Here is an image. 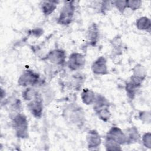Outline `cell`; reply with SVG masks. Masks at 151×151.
I'll list each match as a JSON object with an SVG mask.
<instances>
[{
    "mask_svg": "<svg viewBox=\"0 0 151 151\" xmlns=\"http://www.w3.org/2000/svg\"><path fill=\"white\" fill-rule=\"evenodd\" d=\"M10 119L15 136L21 139H27L29 137V123L27 116L21 112Z\"/></svg>",
    "mask_w": 151,
    "mask_h": 151,
    "instance_id": "obj_2",
    "label": "cell"
},
{
    "mask_svg": "<svg viewBox=\"0 0 151 151\" xmlns=\"http://www.w3.org/2000/svg\"><path fill=\"white\" fill-rule=\"evenodd\" d=\"M104 146L106 150H122L121 145L107 138H105Z\"/></svg>",
    "mask_w": 151,
    "mask_h": 151,
    "instance_id": "obj_23",
    "label": "cell"
},
{
    "mask_svg": "<svg viewBox=\"0 0 151 151\" xmlns=\"http://www.w3.org/2000/svg\"><path fill=\"white\" fill-rule=\"evenodd\" d=\"M86 62V57L83 54L78 52H73L68 56L66 65L70 70L78 71L84 67Z\"/></svg>",
    "mask_w": 151,
    "mask_h": 151,
    "instance_id": "obj_6",
    "label": "cell"
},
{
    "mask_svg": "<svg viewBox=\"0 0 151 151\" xmlns=\"http://www.w3.org/2000/svg\"><path fill=\"white\" fill-rule=\"evenodd\" d=\"M142 84L129 78L126 83L124 89L127 97L130 100H133L136 97L140 88L142 87Z\"/></svg>",
    "mask_w": 151,
    "mask_h": 151,
    "instance_id": "obj_13",
    "label": "cell"
},
{
    "mask_svg": "<svg viewBox=\"0 0 151 151\" xmlns=\"http://www.w3.org/2000/svg\"><path fill=\"white\" fill-rule=\"evenodd\" d=\"M135 25L138 30L146 31L148 33L151 31V21L146 16H142L138 18L136 21Z\"/></svg>",
    "mask_w": 151,
    "mask_h": 151,
    "instance_id": "obj_18",
    "label": "cell"
},
{
    "mask_svg": "<svg viewBox=\"0 0 151 151\" xmlns=\"http://www.w3.org/2000/svg\"><path fill=\"white\" fill-rule=\"evenodd\" d=\"M45 83V80L41 78L40 74L31 69L23 71L18 79V85L24 88L39 87Z\"/></svg>",
    "mask_w": 151,
    "mask_h": 151,
    "instance_id": "obj_3",
    "label": "cell"
},
{
    "mask_svg": "<svg viewBox=\"0 0 151 151\" xmlns=\"http://www.w3.org/2000/svg\"><path fill=\"white\" fill-rule=\"evenodd\" d=\"M91 70L97 76H106L109 74L107 60L104 56L97 58L91 64Z\"/></svg>",
    "mask_w": 151,
    "mask_h": 151,
    "instance_id": "obj_8",
    "label": "cell"
},
{
    "mask_svg": "<svg viewBox=\"0 0 151 151\" xmlns=\"http://www.w3.org/2000/svg\"><path fill=\"white\" fill-rule=\"evenodd\" d=\"M76 9L74 1H64L57 18V24L62 26H68L71 24L74 19Z\"/></svg>",
    "mask_w": 151,
    "mask_h": 151,
    "instance_id": "obj_4",
    "label": "cell"
},
{
    "mask_svg": "<svg viewBox=\"0 0 151 151\" xmlns=\"http://www.w3.org/2000/svg\"><path fill=\"white\" fill-rule=\"evenodd\" d=\"M112 6L111 1H103L100 2L99 6V12L104 15L111 9Z\"/></svg>",
    "mask_w": 151,
    "mask_h": 151,
    "instance_id": "obj_29",
    "label": "cell"
},
{
    "mask_svg": "<svg viewBox=\"0 0 151 151\" xmlns=\"http://www.w3.org/2000/svg\"><path fill=\"white\" fill-rule=\"evenodd\" d=\"M87 147L89 150H96L101 143V137L98 131L95 129L89 130L86 134Z\"/></svg>",
    "mask_w": 151,
    "mask_h": 151,
    "instance_id": "obj_11",
    "label": "cell"
},
{
    "mask_svg": "<svg viewBox=\"0 0 151 151\" xmlns=\"http://www.w3.org/2000/svg\"><path fill=\"white\" fill-rule=\"evenodd\" d=\"M92 105L94 111H96L102 108L110 107V103L104 96L101 94H96L95 100Z\"/></svg>",
    "mask_w": 151,
    "mask_h": 151,
    "instance_id": "obj_20",
    "label": "cell"
},
{
    "mask_svg": "<svg viewBox=\"0 0 151 151\" xmlns=\"http://www.w3.org/2000/svg\"><path fill=\"white\" fill-rule=\"evenodd\" d=\"M140 141L144 147L150 149L151 148V133L150 132H145L141 136Z\"/></svg>",
    "mask_w": 151,
    "mask_h": 151,
    "instance_id": "obj_28",
    "label": "cell"
},
{
    "mask_svg": "<svg viewBox=\"0 0 151 151\" xmlns=\"http://www.w3.org/2000/svg\"><path fill=\"white\" fill-rule=\"evenodd\" d=\"M44 60L52 65L57 67L64 66L67 62L66 52L62 48L51 50L45 56Z\"/></svg>",
    "mask_w": 151,
    "mask_h": 151,
    "instance_id": "obj_5",
    "label": "cell"
},
{
    "mask_svg": "<svg viewBox=\"0 0 151 151\" xmlns=\"http://www.w3.org/2000/svg\"><path fill=\"white\" fill-rule=\"evenodd\" d=\"M96 94L91 89L84 88L81 90L80 97L81 101L86 105H92L95 100Z\"/></svg>",
    "mask_w": 151,
    "mask_h": 151,
    "instance_id": "obj_19",
    "label": "cell"
},
{
    "mask_svg": "<svg viewBox=\"0 0 151 151\" xmlns=\"http://www.w3.org/2000/svg\"><path fill=\"white\" fill-rule=\"evenodd\" d=\"M5 97H6V92L2 88H1V101H3L4 99H6Z\"/></svg>",
    "mask_w": 151,
    "mask_h": 151,
    "instance_id": "obj_31",
    "label": "cell"
},
{
    "mask_svg": "<svg viewBox=\"0 0 151 151\" xmlns=\"http://www.w3.org/2000/svg\"><path fill=\"white\" fill-rule=\"evenodd\" d=\"M97 117L103 122H107L110 120L111 113L110 110V107H104L94 111Z\"/></svg>",
    "mask_w": 151,
    "mask_h": 151,
    "instance_id": "obj_22",
    "label": "cell"
},
{
    "mask_svg": "<svg viewBox=\"0 0 151 151\" xmlns=\"http://www.w3.org/2000/svg\"><path fill=\"white\" fill-rule=\"evenodd\" d=\"M112 6H113L119 12L123 14L127 9L126 0L111 1Z\"/></svg>",
    "mask_w": 151,
    "mask_h": 151,
    "instance_id": "obj_24",
    "label": "cell"
},
{
    "mask_svg": "<svg viewBox=\"0 0 151 151\" xmlns=\"http://www.w3.org/2000/svg\"><path fill=\"white\" fill-rule=\"evenodd\" d=\"M59 1H42L40 3V9L45 17L52 14L56 9Z\"/></svg>",
    "mask_w": 151,
    "mask_h": 151,
    "instance_id": "obj_16",
    "label": "cell"
},
{
    "mask_svg": "<svg viewBox=\"0 0 151 151\" xmlns=\"http://www.w3.org/2000/svg\"><path fill=\"white\" fill-rule=\"evenodd\" d=\"M100 40V29L96 22L91 23L86 32V41L88 45L96 47Z\"/></svg>",
    "mask_w": 151,
    "mask_h": 151,
    "instance_id": "obj_10",
    "label": "cell"
},
{
    "mask_svg": "<svg viewBox=\"0 0 151 151\" xmlns=\"http://www.w3.org/2000/svg\"><path fill=\"white\" fill-rule=\"evenodd\" d=\"M105 138L110 139L121 146L126 145V137L124 131L116 126H113L109 129Z\"/></svg>",
    "mask_w": 151,
    "mask_h": 151,
    "instance_id": "obj_9",
    "label": "cell"
},
{
    "mask_svg": "<svg viewBox=\"0 0 151 151\" xmlns=\"http://www.w3.org/2000/svg\"><path fill=\"white\" fill-rule=\"evenodd\" d=\"M6 103L8 104V107L9 110V114L10 118L16 115L17 114L22 112V102L19 99L14 97L9 100H7Z\"/></svg>",
    "mask_w": 151,
    "mask_h": 151,
    "instance_id": "obj_14",
    "label": "cell"
},
{
    "mask_svg": "<svg viewBox=\"0 0 151 151\" xmlns=\"http://www.w3.org/2000/svg\"><path fill=\"white\" fill-rule=\"evenodd\" d=\"M138 118L143 123L150 124L151 121V113L150 111L142 110L138 113Z\"/></svg>",
    "mask_w": 151,
    "mask_h": 151,
    "instance_id": "obj_27",
    "label": "cell"
},
{
    "mask_svg": "<svg viewBox=\"0 0 151 151\" xmlns=\"http://www.w3.org/2000/svg\"><path fill=\"white\" fill-rule=\"evenodd\" d=\"M126 4L127 9L135 11L142 7V1L140 0H126Z\"/></svg>",
    "mask_w": 151,
    "mask_h": 151,
    "instance_id": "obj_26",
    "label": "cell"
},
{
    "mask_svg": "<svg viewBox=\"0 0 151 151\" xmlns=\"http://www.w3.org/2000/svg\"><path fill=\"white\" fill-rule=\"evenodd\" d=\"M31 33L32 35L35 37H40L43 34V30L40 28H36L31 31Z\"/></svg>",
    "mask_w": 151,
    "mask_h": 151,
    "instance_id": "obj_30",
    "label": "cell"
},
{
    "mask_svg": "<svg viewBox=\"0 0 151 151\" xmlns=\"http://www.w3.org/2000/svg\"><path fill=\"white\" fill-rule=\"evenodd\" d=\"M85 76L81 73L77 72L70 78V86L75 90H80L85 82Z\"/></svg>",
    "mask_w": 151,
    "mask_h": 151,
    "instance_id": "obj_17",
    "label": "cell"
},
{
    "mask_svg": "<svg viewBox=\"0 0 151 151\" xmlns=\"http://www.w3.org/2000/svg\"><path fill=\"white\" fill-rule=\"evenodd\" d=\"M61 115L65 122L77 127H81L86 122L83 108L76 103L66 104L63 109Z\"/></svg>",
    "mask_w": 151,
    "mask_h": 151,
    "instance_id": "obj_1",
    "label": "cell"
},
{
    "mask_svg": "<svg viewBox=\"0 0 151 151\" xmlns=\"http://www.w3.org/2000/svg\"><path fill=\"white\" fill-rule=\"evenodd\" d=\"M147 76V71L146 68L141 64H136L132 68V74L131 78L136 80L141 83H143Z\"/></svg>",
    "mask_w": 151,
    "mask_h": 151,
    "instance_id": "obj_15",
    "label": "cell"
},
{
    "mask_svg": "<svg viewBox=\"0 0 151 151\" xmlns=\"http://www.w3.org/2000/svg\"><path fill=\"white\" fill-rule=\"evenodd\" d=\"M44 104V101L41 92L35 99L27 103V106L29 111L36 119L41 118Z\"/></svg>",
    "mask_w": 151,
    "mask_h": 151,
    "instance_id": "obj_7",
    "label": "cell"
},
{
    "mask_svg": "<svg viewBox=\"0 0 151 151\" xmlns=\"http://www.w3.org/2000/svg\"><path fill=\"white\" fill-rule=\"evenodd\" d=\"M123 131L126 137V145L134 144L140 141L141 135L136 126L129 127Z\"/></svg>",
    "mask_w": 151,
    "mask_h": 151,
    "instance_id": "obj_12",
    "label": "cell"
},
{
    "mask_svg": "<svg viewBox=\"0 0 151 151\" xmlns=\"http://www.w3.org/2000/svg\"><path fill=\"white\" fill-rule=\"evenodd\" d=\"M40 94V90H38L37 88H36V87H28L25 88V89L22 91L21 96L22 99L24 101L28 102L35 99Z\"/></svg>",
    "mask_w": 151,
    "mask_h": 151,
    "instance_id": "obj_21",
    "label": "cell"
},
{
    "mask_svg": "<svg viewBox=\"0 0 151 151\" xmlns=\"http://www.w3.org/2000/svg\"><path fill=\"white\" fill-rule=\"evenodd\" d=\"M111 45L116 54H119L122 51V40L118 35L113 38L111 41Z\"/></svg>",
    "mask_w": 151,
    "mask_h": 151,
    "instance_id": "obj_25",
    "label": "cell"
}]
</instances>
